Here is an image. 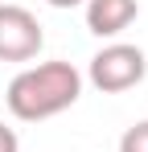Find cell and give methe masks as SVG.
Masks as SVG:
<instances>
[{
  "label": "cell",
  "instance_id": "2",
  "mask_svg": "<svg viewBox=\"0 0 148 152\" xmlns=\"http://www.w3.org/2000/svg\"><path fill=\"white\" fill-rule=\"evenodd\" d=\"M148 74V62L140 45H127V41H115V45H103V50L91 58V82H95L103 95H119V91H132L140 86Z\"/></svg>",
  "mask_w": 148,
  "mask_h": 152
},
{
  "label": "cell",
  "instance_id": "6",
  "mask_svg": "<svg viewBox=\"0 0 148 152\" xmlns=\"http://www.w3.org/2000/svg\"><path fill=\"white\" fill-rule=\"evenodd\" d=\"M0 152H21L17 132H12V127H4V124H0Z\"/></svg>",
  "mask_w": 148,
  "mask_h": 152
},
{
  "label": "cell",
  "instance_id": "5",
  "mask_svg": "<svg viewBox=\"0 0 148 152\" xmlns=\"http://www.w3.org/2000/svg\"><path fill=\"white\" fill-rule=\"evenodd\" d=\"M119 152H148V119L132 124V127L119 136Z\"/></svg>",
  "mask_w": 148,
  "mask_h": 152
},
{
  "label": "cell",
  "instance_id": "7",
  "mask_svg": "<svg viewBox=\"0 0 148 152\" xmlns=\"http://www.w3.org/2000/svg\"><path fill=\"white\" fill-rule=\"evenodd\" d=\"M45 4H53V8H74V4H82V0H45Z\"/></svg>",
  "mask_w": 148,
  "mask_h": 152
},
{
  "label": "cell",
  "instance_id": "3",
  "mask_svg": "<svg viewBox=\"0 0 148 152\" xmlns=\"http://www.w3.org/2000/svg\"><path fill=\"white\" fill-rule=\"evenodd\" d=\"M45 45L41 21L21 4H0V62H29Z\"/></svg>",
  "mask_w": 148,
  "mask_h": 152
},
{
  "label": "cell",
  "instance_id": "4",
  "mask_svg": "<svg viewBox=\"0 0 148 152\" xmlns=\"http://www.w3.org/2000/svg\"><path fill=\"white\" fill-rule=\"evenodd\" d=\"M140 17L136 0H86V29L95 37H119Z\"/></svg>",
  "mask_w": 148,
  "mask_h": 152
},
{
  "label": "cell",
  "instance_id": "1",
  "mask_svg": "<svg viewBox=\"0 0 148 152\" xmlns=\"http://www.w3.org/2000/svg\"><path fill=\"white\" fill-rule=\"evenodd\" d=\"M82 95V74L74 70L70 62H41V66H29L8 82V111L25 119V124H41L62 115L66 107H74Z\"/></svg>",
  "mask_w": 148,
  "mask_h": 152
}]
</instances>
